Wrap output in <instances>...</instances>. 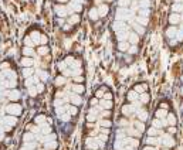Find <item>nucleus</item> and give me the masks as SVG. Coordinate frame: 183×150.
Wrapping results in <instances>:
<instances>
[{
	"instance_id": "obj_3",
	"label": "nucleus",
	"mask_w": 183,
	"mask_h": 150,
	"mask_svg": "<svg viewBox=\"0 0 183 150\" xmlns=\"http://www.w3.org/2000/svg\"><path fill=\"white\" fill-rule=\"evenodd\" d=\"M114 95L106 87H100L88 102L85 113L83 150H106L112 133Z\"/></svg>"
},
{
	"instance_id": "obj_6",
	"label": "nucleus",
	"mask_w": 183,
	"mask_h": 150,
	"mask_svg": "<svg viewBox=\"0 0 183 150\" xmlns=\"http://www.w3.org/2000/svg\"><path fill=\"white\" fill-rule=\"evenodd\" d=\"M58 136L53 127V119L44 113H37L27 123L21 135L18 150H57Z\"/></svg>"
},
{
	"instance_id": "obj_5",
	"label": "nucleus",
	"mask_w": 183,
	"mask_h": 150,
	"mask_svg": "<svg viewBox=\"0 0 183 150\" xmlns=\"http://www.w3.org/2000/svg\"><path fill=\"white\" fill-rule=\"evenodd\" d=\"M177 116L166 101L155 109L151 125L142 140L141 150H176Z\"/></svg>"
},
{
	"instance_id": "obj_4",
	"label": "nucleus",
	"mask_w": 183,
	"mask_h": 150,
	"mask_svg": "<svg viewBox=\"0 0 183 150\" xmlns=\"http://www.w3.org/2000/svg\"><path fill=\"white\" fill-rule=\"evenodd\" d=\"M18 74L9 61L0 62V147L9 140L23 113Z\"/></svg>"
},
{
	"instance_id": "obj_1",
	"label": "nucleus",
	"mask_w": 183,
	"mask_h": 150,
	"mask_svg": "<svg viewBox=\"0 0 183 150\" xmlns=\"http://www.w3.org/2000/svg\"><path fill=\"white\" fill-rule=\"evenodd\" d=\"M58 74L54 78L55 93L53 99L54 113L60 125L68 127L80 113V106L84 104L85 76L83 60L68 54L57 62Z\"/></svg>"
},
{
	"instance_id": "obj_2",
	"label": "nucleus",
	"mask_w": 183,
	"mask_h": 150,
	"mask_svg": "<svg viewBox=\"0 0 183 150\" xmlns=\"http://www.w3.org/2000/svg\"><path fill=\"white\" fill-rule=\"evenodd\" d=\"M126 102L121 106V118L117 121L112 150H141L151 121L148 105L149 88L145 82L136 84L126 92Z\"/></svg>"
}]
</instances>
